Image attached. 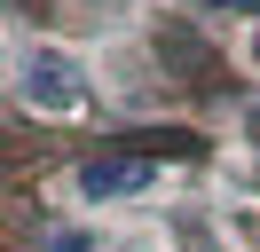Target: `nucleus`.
Here are the masks:
<instances>
[{
	"label": "nucleus",
	"instance_id": "obj_3",
	"mask_svg": "<svg viewBox=\"0 0 260 252\" xmlns=\"http://www.w3.org/2000/svg\"><path fill=\"white\" fill-rule=\"evenodd\" d=\"M48 252H95V244H87L79 229H48Z\"/></svg>",
	"mask_w": 260,
	"mask_h": 252
},
{
	"label": "nucleus",
	"instance_id": "obj_2",
	"mask_svg": "<svg viewBox=\"0 0 260 252\" xmlns=\"http://www.w3.org/2000/svg\"><path fill=\"white\" fill-rule=\"evenodd\" d=\"M87 197H134V189H150V158H95V166L79 173Z\"/></svg>",
	"mask_w": 260,
	"mask_h": 252
},
{
	"label": "nucleus",
	"instance_id": "obj_1",
	"mask_svg": "<svg viewBox=\"0 0 260 252\" xmlns=\"http://www.w3.org/2000/svg\"><path fill=\"white\" fill-rule=\"evenodd\" d=\"M24 94H32V110H79V71H71L63 55H32L24 63Z\"/></svg>",
	"mask_w": 260,
	"mask_h": 252
}]
</instances>
